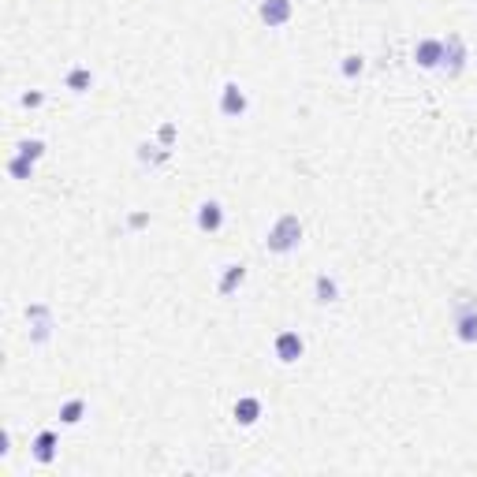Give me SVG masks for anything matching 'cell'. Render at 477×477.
<instances>
[{
    "instance_id": "30bf717a",
    "label": "cell",
    "mask_w": 477,
    "mask_h": 477,
    "mask_svg": "<svg viewBox=\"0 0 477 477\" xmlns=\"http://www.w3.org/2000/svg\"><path fill=\"white\" fill-rule=\"evenodd\" d=\"M458 339H463V343H477V314H463V317H458Z\"/></svg>"
},
{
    "instance_id": "4fadbf2b",
    "label": "cell",
    "mask_w": 477,
    "mask_h": 477,
    "mask_svg": "<svg viewBox=\"0 0 477 477\" xmlns=\"http://www.w3.org/2000/svg\"><path fill=\"white\" fill-rule=\"evenodd\" d=\"M82 410H86V406H82L78 399H75V403H68V406L60 410V421H63V425H75V421L82 418Z\"/></svg>"
},
{
    "instance_id": "52a82bcc",
    "label": "cell",
    "mask_w": 477,
    "mask_h": 477,
    "mask_svg": "<svg viewBox=\"0 0 477 477\" xmlns=\"http://www.w3.org/2000/svg\"><path fill=\"white\" fill-rule=\"evenodd\" d=\"M220 224H224L220 205H217V202H205V205L198 209V227H202V232H217Z\"/></svg>"
},
{
    "instance_id": "5bb4252c",
    "label": "cell",
    "mask_w": 477,
    "mask_h": 477,
    "mask_svg": "<svg viewBox=\"0 0 477 477\" xmlns=\"http://www.w3.org/2000/svg\"><path fill=\"white\" fill-rule=\"evenodd\" d=\"M332 299H336V284L328 276H321L317 279V302H332Z\"/></svg>"
},
{
    "instance_id": "8992f818",
    "label": "cell",
    "mask_w": 477,
    "mask_h": 477,
    "mask_svg": "<svg viewBox=\"0 0 477 477\" xmlns=\"http://www.w3.org/2000/svg\"><path fill=\"white\" fill-rule=\"evenodd\" d=\"M463 60H466L463 41H458V38H448V41H443V68H448L451 75H458V71H463Z\"/></svg>"
},
{
    "instance_id": "ba28073f",
    "label": "cell",
    "mask_w": 477,
    "mask_h": 477,
    "mask_svg": "<svg viewBox=\"0 0 477 477\" xmlns=\"http://www.w3.org/2000/svg\"><path fill=\"white\" fill-rule=\"evenodd\" d=\"M235 418H239L242 425H254V421L261 418V403H257V399H250V396L239 399V403H235Z\"/></svg>"
},
{
    "instance_id": "7c38bea8",
    "label": "cell",
    "mask_w": 477,
    "mask_h": 477,
    "mask_svg": "<svg viewBox=\"0 0 477 477\" xmlns=\"http://www.w3.org/2000/svg\"><path fill=\"white\" fill-rule=\"evenodd\" d=\"M30 164H34V160H26V157L19 153V157H15V160L8 164V172H11L15 179H30Z\"/></svg>"
},
{
    "instance_id": "2e32d148",
    "label": "cell",
    "mask_w": 477,
    "mask_h": 477,
    "mask_svg": "<svg viewBox=\"0 0 477 477\" xmlns=\"http://www.w3.org/2000/svg\"><path fill=\"white\" fill-rule=\"evenodd\" d=\"M41 150H45V145H41L38 138H34V142H23V145H19V153H23L26 160H38V157H41Z\"/></svg>"
},
{
    "instance_id": "3957f363",
    "label": "cell",
    "mask_w": 477,
    "mask_h": 477,
    "mask_svg": "<svg viewBox=\"0 0 477 477\" xmlns=\"http://www.w3.org/2000/svg\"><path fill=\"white\" fill-rule=\"evenodd\" d=\"M276 358H279V361H299V358H302V339H299V332H279V336H276Z\"/></svg>"
},
{
    "instance_id": "8fae6325",
    "label": "cell",
    "mask_w": 477,
    "mask_h": 477,
    "mask_svg": "<svg viewBox=\"0 0 477 477\" xmlns=\"http://www.w3.org/2000/svg\"><path fill=\"white\" fill-rule=\"evenodd\" d=\"M242 276H246V269H242V265H232V269H227V276H224V284H220V291H224V294L235 291V284H242Z\"/></svg>"
},
{
    "instance_id": "6da1fadb",
    "label": "cell",
    "mask_w": 477,
    "mask_h": 477,
    "mask_svg": "<svg viewBox=\"0 0 477 477\" xmlns=\"http://www.w3.org/2000/svg\"><path fill=\"white\" fill-rule=\"evenodd\" d=\"M299 239H302V224H299V217H279L276 227L269 232V250L287 254V250H294V246H299Z\"/></svg>"
},
{
    "instance_id": "9a60e30c",
    "label": "cell",
    "mask_w": 477,
    "mask_h": 477,
    "mask_svg": "<svg viewBox=\"0 0 477 477\" xmlns=\"http://www.w3.org/2000/svg\"><path fill=\"white\" fill-rule=\"evenodd\" d=\"M68 86L82 93V90L90 86V71H82V68H78V71H71V75H68Z\"/></svg>"
},
{
    "instance_id": "277c9868",
    "label": "cell",
    "mask_w": 477,
    "mask_h": 477,
    "mask_svg": "<svg viewBox=\"0 0 477 477\" xmlns=\"http://www.w3.org/2000/svg\"><path fill=\"white\" fill-rule=\"evenodd\" d=\"M220 112H224V116H242V112H246V93L235 86V82H227V86H224Z\"/></svg>"
},
{
    "instance_id": "5b68a950",
    "label": "cell",
    "mask_w": 477,
    "mask_h": 477,
    "mask_svg": "<svg viewBox=\"0 0 477 477\" xmlns=\"http://www.w3.org/2000/svg\"><path fill=\"white\" fill-rule=\"evenodd\" d=\"M261 19H265L269 26H279L291 19V0H265L261 4Z\"/></svg>"
},
{
    "instance_id": "e0dca14e",
    "label": "cell",
    "mask_w": 477,
    "mask_h": 477,
    "mask_svg": "<svg viewBox=\"0 0 477 477\" xmlns=\"http://www.w3.org/2000/svg\"><path fill=\"white\" fill-rule=\"evenodd\" d=\"M358 71H361V60H358V56H347V60H343V75H351V78H354Z\"/></svg>"
},
{
    "instance_id": "9c48e42d",
    "label": "cell",
    "mask_w": 477,
    "mask_h": 477,
    "mask_svg": "<svg viewBox=\"0 0 477 477\" xmlns=\"http://www.w3.org/2000/svg\"><path fill=\"white\" fill-rule=\"evenodd\" d=\"M53 455H56V433H41L34 440V458H38V463H48Z\"/></svg>"
},
{
    "instance_id": "7a4b0ae2",
    "label": "cell",
    "mask_w": 477,
    "mask_h": 477,
    "mask_svg": "<svg viewBox=\"0 0 477 477\" xmlns=\"http://www.w3.org/2000/svg\"><path fill=\"white\" fill-rule=\"evenodd\" d=\"M414 60L421 63V68H440V63H443V41H433V38L418 41Z\"/></svg>"
}]
</instances>
